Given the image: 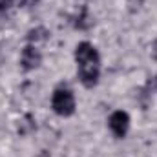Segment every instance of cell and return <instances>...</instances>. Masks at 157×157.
<instances>
[{"label":"cell","mask_w":157,"mask_h":157,"mask_svg":"<svg viewBox=\"0 0 157 157\" xmlns=\"http://www.w3.org/2000/svg\"><path fill=\"white\" fill-rule=\"evenodd\" d=\"M75 59L78 64V77L86 88H93L101 75V59L97 49L90 42H80L75 49Z\"/></svg>","instance_id":"cell-1"},{"label":"cell","mask_w":157,"mask_h":157,"mask_svg":"<svg viewBox=\"0 0 157 157\" xmlns=\"http://www.w3.org/2000/svg\"><path fill=\"white\" fill-rule=\"evenodd\" d=\"M51 106L55 110V113L68 117L75 112V97L70 90L66 88H59L53 91V99H51Z\"/></svg>","instance_id":"cell-2"},{"label":"cell","mask_w":157,"mask_h":157,"mask_svg":"<svg viewBox=\"0 0 157 157\" xmlns=\"http://www.w3.org/2000/svg\"><path fill=\"white\" fill-rule=\"evenodd\" d=\"M110 130L115 133V137H124L126 133H128V128H130V117H128V113L126 112H115V113H112V117H110Z\"/></svg>","instance_id":"cell-3"},{"label":"cell","mask_w":157,"mask_h":157,"mask_svg":"<svg viewBox=\"0 0 157 157\" xmlns=\"http://www.w3.org/2000/svg\"><path fill=\"white\" fill-rule=\"evenodd\" d=\"M20 62H22V68L24 70H35L39 68L40 62H42V55L35 46H26L22 49V57H20Z\"/></svg>","instance_id":"cell-4"},{"label":"cell","mask_w":157,"mask_h":157,"mask_svg":"<svg viewBox=\"0 0 157 157\" xmlns=\"http://www.w3.org/2000/svg\"><path fill=\"white\" fill-rule=\"evenodd\" d=\"M48 35H49V33H48L44 28H37V29H31V31H29L28 39L31 40V42H37V40H46Z\"/></svg>","instance_id":"cell-5"},{"label":"cell","mask_w":157,"mask_h":157,"mask_svg":"<svg viewBox=\"0 0 157 157\" xmlns=\"http://www.w3.org/2000/svg\"><path fill=\"white\" fill-rule=\"evenodd\" d=\"M128 6H130V11H139L141 6H143V0H128Z\"/></svg>","instance_id":"cell-6"},{"label":"cell","mask_w":157,"mask_h":157,"mask_svg":"<svg viewBox=\"0 0 157 157\" xmlns=\"http://www.w3.org/2000/svg\"><path fill=\"white\" fill-rule=\"evenodd\" d=\"M39 0H20V4L24 6V7H31V6H35Z\"/></svg>","instance_id":"cell-7"},{"label":"cell","mask_w":157,"mask_h":157,"mask_svg":"<svg viewBox=\"0 0 157 157\" xmlns=\"http://www.w3.org/2000/svg\"><path fill=\"white\" fill-rule=\"evenodd\" d=\"M152 53H154V57L157 59V42L154 44V49H152Z\"/></svg>","instance_id":"cell-8"},{"label":"cell","mask_w":157,"mask_h":157,"mask_svg":"<svg viewBox=\"0 0 157 157\" xmlns=\"http://www.w3.org/2000/svg\"><path fill=\"white\" fill-rule=\"evenodd\" d=\"M155 82H157V77H155Z\"/></svg>","instance_id":"cell-9"}]
</instances>
